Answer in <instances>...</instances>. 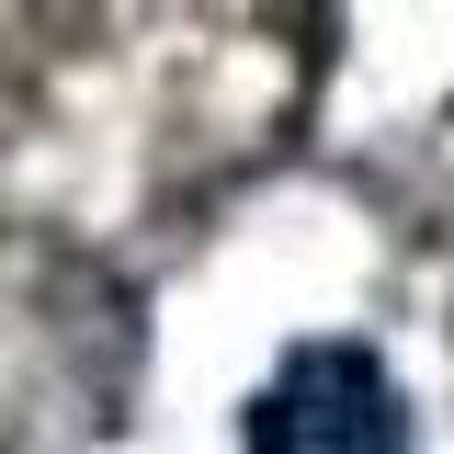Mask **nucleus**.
<instances>
[{"instance_id":"obj_1","label":"nucleus","mask_w":454,"mask_h":454,"mask_svg":"<svg viewBox=\"0 0 454 454\" xmlns=\"http://www.w3.org/2000/svg\"><path fill=\"white\" fill-rule=\"evenodd\" d=\"M250 454H409V397L364 340H307L250 397Z\"/></svg>"}]
</instances>
